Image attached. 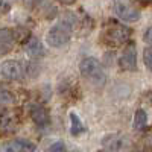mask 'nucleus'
I'll use <instances>...</instances> for the list:
<instances>
[{
  "instance_id": "obj_1",
  "label": "nucleus",
  "mask_w": 152,
  "mask_h": 152,
  "mask_svg": "<svg viewBox=\"0 0 152 152\" xmlns=\"http://www.w3.org/2000/svg\"><path fill=\"white\" fill-rule=\"evenodd\" d=\"M79 72L82 75V78L88 81L94 87H104L107 81V75L104 67L100 66V62L96 58H84L79 64Z\"/></svg>"
},
{
  "instance_id": "obj_2",
  "label": "nucleus",
  "mask_w": 152,
  "mask_h": 152,
  "mask_svg": "<svg viewBox=\"0 0 152 152\" xmlns=\"http://www.w3.org/2000/svg\"><path fill=\"white\" fill-rule=\"evenodd\" d=\"M70 38H72V26L67 21H62L49 29V32L46 34V43L50 47L58 49L66 46L70 41Z\"/></svg>"
},
{
  "instance_id": "obj_3",
  "label": "nucleus",
  "mask_w": 152,
  "mask_h": 152,
  "mask_svg": "<svg viewBox=\"0 0 152 152\" xmlns=\"http://www.w3.org/2000/svg\"><path fill=\"white\" fill-rule=\"evenodd\" d=\"M129 35H131V31L126 26L119 24V23H113V24H110L108 28H105L102 40L108 46H120V44L128 41Z\"/></svg>"
},
{
  "instance_id": "obj_4",
  "label": "nucleus",
  "mask_w": 152,
  "mask_h": 152,
  "mask_svg": "<svg viewBox=\"0 0 152 152\" xmlns=\"http://www.w3.org/2000/svg\"><path fill=\"white\" fill-rule=\"evenodd\" d=\"M114 12L116 15L126 21V23H132L140 18V9H138L132 0H114Z\"/></svg>"
},
{
  "instance_id": "obj_5",
  "label": "nucleus",
  "mask_w": 152,
  "mask_h": 152,
  "mask_svg": "<svg viewBox=\"0 0 152 152\" xmlns=\"http://www.w3.org/2000/svg\"><path fill=\"white\" fill-rule=\"evenodd\" d=\"M102 146L108 152H129L131 149V140L128 135H123L119 132L108 134L104 137Z\"/></svg>"
},
{
  "instance_id": "obj_6",
  "label": "nucleus",
  "mask_w": 152,
  "mask_h": 152,
  "mask_svg": "<svg viewBox=\"0 0 152 152\" xmlns=\"http://www.w3.org/2000/svg\"><path fill=\"white\" fill-rule=\"evenodd\" d=\"M119 66L122 70H126V72L137 70V49L132 43H129L122 52V56L119 58Z\"/></svg>"
},
{
  "instance_id": "obj_7",
  "label": "nucleus",
  "mask_w": 152,
  "mask_h": 152,
  "mask_svg": "<svg viewBox=\"0 0 152 152\" xmlns=\"http://www.w3.org/2000/svg\"><path fill=\"white\" fill-rule=\"evenodd\" d=\"M0 72L9 81H18L23 78V67L18 61H12V59L5 61L2 67H0Z\"/></svg>"
},
{
  "instance_id": "obj_8",
  "label": "nucleus",
  "mask_w": 152,
  "mask_h": 152,
  "mask_svg": "<svg viewBox=\"0 0 152 152\" xmlns=\"http://www.w3.org/2000/svg\"><path fill=\"white\" fill-rule=\"evenodd\" d=\"M31 119L34 120V123L37 126H40V128H44V126H47L50 123V116H49V111L41 107V105H31Z\"/></svg>"
},
{
  "instance_id": "obj_9",
  "label": "nucleus",
  "mask_w": 152,
  "mask_h": 152,
  "mask_svg": "<svg viewBox=\"0 0 152 152\" xmlns=\"http://www.w3.org/2000/svg\"><path fill=\"white\" fill-rule=\"evenodd\" d=\"M3 152H35V145L29 140L17 138V140L9 142L3 148Z\"/></svg>"
},
{
  "instance_id": "obj_10",
  "label": "nucleus",
  "mask_w": 152,
  "mask_h": 152,
  "mask_svg": "<svg viewBox=\"0 0 152 152\" xmlns=\"http://www.w3.org/2000/svg\"><path fill=\"white\" fill-rule=\"evenodd\" d=\"M14 43V34L11 29H0V55L8 53L12 49Z\"/></svg>"
},
{
  "instance_id": "obj_11",
  "label": "nucleus",
  "mask_w": 152,
  "mask_h": 152,
  "mask_svg": "<svg viewBox=\"0 0 152 152\" xmlns=\"http://www.w3.org/2000/svg\"><path fill=\"white\" fill-rule=\"evenodd\" d=\"M24 50H26V53L31 56V58H40L44 55V47L43 44L40 43V40L38 38H31V40L26 43V46H24Z\"/></svg>"
},
{
  "instance_id": "obj_12",
  "label": "nucleus",
  "mask_w": 152,
  "mask_h": 152,
  "mask_svg": "<svg viewBox=\"0 0 152 152\" xmlns=\"http://www.w3.org/2000/svg\"><path fill=\"white\" fill-rule=\"evenodd\" d=\"M84 132H85V126H84L82 120L79 119V116L75 111H72L70 113V134L73 137H78Z\"/></svg>"
},
{
  "instance_id": "obj_13",
  "label": "nucleus",
  "mask_w": 152,
  "mask_h": 152,
  "mask_svg": "<svg viewBox=\"0 0 152 152\" xmlns=\"http://www.w3.org/2000/svg\"><path fill=\"white\" fill-rule=\"evenodd\" d=\"M146 125H148V114H146V111L143 108H138L134 113V123H132L134 129L142 131V129L146 128Z\"/></svg>"
},
{
  "instance_id": "obj_14",
  "label": "nucleus",
  "mask_w": 152,
  "mask_h": 152,
  "mask_svg": "<svg viewBox=\"0 0 152 152\" xmlns=\"http://www.w3.org/2000/svg\"><path fill=\"white\" fill-rule=\"evenodd\" d=\"M143 61H145L146 69L152 73V46H149L143 50Z\"/></svg>"
},
{
  "instance_id": "obj_15",
  "label": "nucleus",
  "mask_w": 152,
  "mask_h": 152,
  "mask_svg": "<svg viewBox=\"0 0 152 152\" xmlns=\"http://www.w3.org/2000/svg\"><path fill=\"white\" fill-rule=\"evenodd\" d=\"M14 100V96L12 93L5 87H0V104H9Z\"/></svg>"
},
{
  "instance_id": "obj_16",
  "label": "nucleus",
  "mask_w": 152,
  "mask_h": 152,
  "mask_svg": "<svg viewBox=\"0 0 152 152\" xmlns=\"http://www.w3.org/2000/svg\"><path fill=\"white\" fill-rule=\"evenodd\" d=\"M44 152H67V149H66V145L62 142H55V143L50 145Z\"/></svg>"
},
{
  "instance_id": "obj_17",
  "label": "nucleus",
  "mask_w": 152,
  "mask_h": 152,
  "mask_svg": "<svg viewBox=\"0 0 152 152\" xmlns=\"http://www.w3.org/2000/svg\"><path fill=\"white\" fill-rule=\"evenodd\" d=\"M143 41L152 46V26L146 29V32H145V35H143Z\"/></svg>"
},
{
  "instance_id": "obj_18",
  "label": "nucleus",
  "mask_w": 152,
  "mask_h": 152,
  "mask_svg": "<svg viewBox=\"0 0 152 152\" xmlns=\"http://www.w3.org/2000/svg\"><path fill=\"white\" fill-rule=\"evenodd\" d=\"M59 3H62V5H73L76 0H58Z\"/></svg>"
},
{
  "instance_id": "obj_19",
  "label": "nucleus",
  "mask_w": 152,
  "mask_h": 152,
  "mask_svg": "<svg viewBox=\"0 0 152 152\" xmlns=\"http://www.w3.org/2000/svg\"><path fill=\"white\" fill-rule=\"evenodd\" d=\"M149 145L152 146V134H151V138H149Z\"/></svg>"
},
{
  "instance_id": "obj_20",
  "label": "nucleus",
  "mask_w": 152,
  "mask_h": 152,
  "mask_svg": "<svg viewBox=\"0 0 152 152\" xmlns=\"http://www.w3.org/2000/svg\"><path fill=\"white\" fill-rule=\"evenodd\" d=\"M143 2H151V0H143Z\"/></svg>"
}]
</instances>
